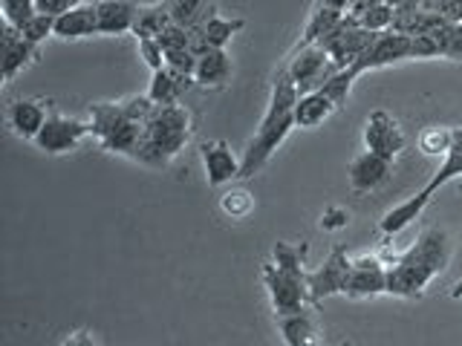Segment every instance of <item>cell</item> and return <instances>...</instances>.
<instances>
[{"mask_svg": "<svg viewBox=\"0 0 462 346\" xmlns=\"http://www.w3.org/2000/svg\"><path fill=\"white\" fill-rule=\"evenodd\" d=\"M159 43H162L165 52H177V50H188V29L171 23L162 35H159Z\"/></svg>", "mask_w": 462, "mask_h": 346, "instance_id": "74e56055", "label": "cell"}, {"mask_svg": "<svg viewBox=\"0 0 462 346\" xmlns=\"http://www.w3.org/2000/svg\"><path fill=\"white\" fill-rule=\"evenodd\" d=\"M197 64H199V58H197L191 50L165 52V67H168L171 72H177V76H188V78H194Z\"/></svg>", "mask_w": 462, "mask_h": 346, "instance_id": "d590c367", "label": "cell"}, {"mask_svg": "<svg viewBox=\"0 0 462 346\" xmlns=\"http://www.w3.org/2000/svg\"><path fill=\"white\" fill-rule=\"evenodd\" d=\"M451 148V130L448 127H425L419 133V150L428 156H445Z\"/></svg>", "mask_w": 462, "mask_h": 346, "instance_id": "4dcf8cb0", "label": "cell"}, {"mask_svg": "<svg viewBox=\"0 0 462 346\" xmlns=\"http://www.w3.org/2000/svg\"><path fill=\"white\" fill-rule=\"evenodd\" d=\"M274 266L292 274H307V245H292V242H274L272 249Z\"/></svg>", "mask_w": 462, "mask_h": 346, "instance_id": "83f0119b", "label": "cell"}, {"mask_svg": "<svg viewBox=\"0 0 462 346\" xmlns=\"http://www.w3.org/2000/svg\"><path fill=\"white\" fill-rule=\"evenodd\" d=\"M199 156H202V168H206V179L211 187H223L231 179H240L243 159H237L235 150H231L223 139L206 141L199 148Z\"/></svg>", "mask_w": 462, "mask_h": 346, "instance_id": "7c38bea8", "label": "cell"}, {"mask_svg": "<svg viewBox=\"0 0 462 346\" xmlns=\"http://www.w3.org/2000/svg\"><path fill=\"white\" fill-rule=\"evenodd\" d=\"M171 23L173 21H171V14H168L165 0H162V4H153V6H142L139 18H136V26H134V35H136V41L139 38H159Z\"/></svg>", "mask_w": 462, "mask_h": 346, "instance_id": "484cf974", "label": "cell"}, {"mask_svg": "<svg viewBox=\"0 0 462 346\" xmlns=\"http://www.w3.org/2000/svg\"><path fill=\"white\" fill-rule=\"evenodd\" d=\"M396 260H404V263H419L430 271L442 274L448 269V260H451V242H448V234L439 228H425L422 234L416 237V242L408 251L393 254Z\"/></svg>", "mask_w": 462, "mask_h": 346, "instance_id": "30bf717a", "label": "cell"}, {"mask_svg": "<svg viewBox=\"0 0 462 346\" xmlns=\"http://www.w3.org/2000/svg\"><path fill=\"white\" fill-rule=\"evenodd\" d=\"M122 105V110H125V115L130 122H136V124H148V119L156 113V105L151 101V96L144 93V96H130V98H125V101H119Z\"/></svg>", "mask_w": 462, "mask_h": 346, "instance_id": "836d02e7", "label": "cell"}, {"mask_svg": "<svg viewBox=\"0 0 462 346\" xmlns=\"http://www.w3.org/2000/svg\"><path fill=\"white\" fill-rule=\"evenodd\" d=\"M338 107L332 105V101L321 93H300L298 105H295V127H303V130H312L318 124H324L332 113H336Z\"/></svg>", "mask_w": 462, "mask_h": 346, "instance_id": "7402d4cb", "label": "cell"}, {"mask_svg": "<svg viewBox=\"0 0 462 346\" xmlns=\"http://www.w3.org/2000/svg\"><path fill=\"white\" fill-rule=\"evenodd\" d=\"M346 223H350V214H346L344 208H338V205H329V208L321 214V228H324V231H338V228H344Z\"/></svg>", "mask_w": 462, "mask_h": 346, "instance_id": "ab89813d", "label": "cell"}, {"mask_svg": "<svg viewBox=\"0 0 462 346\" xmlns=\"http://www.w3.org/2000/svg\"><path fill=\"white\" fill-rule=\"evenodd\" d=\"M283 69H286V76L295 81L298 93L321 90V86L329 81L332 72H338V67L332 64L327 50L318 47V43H298V50L289 55Z\"/></svg>", "mask_w": 462, "mask_h": 346, "instance_id": "3957f363", "label": "cell"}, {"mask_svg": "<svg viewBox=\"0 0 462 346\" xmlns=\"http://www.w3.org/2000/svg\"><path fill=\"white\" fill-rule=\"evenodd\" d=\"M411 58H442V50L430 35H413L411 38Z\"/></svg>", "mask_w": 462, "mask_h": 346, "instance_id": "f35d334b", "label": "cell"}, {"mask_svg": "<svg viewBox=\"0 0 462 346\" xmlns=\"http://www.w3.org/2000/svg\"><path fill=\"white\" fill-rule=\"evenodd\" d=\"M375 4H384V0H350V9H346V12H350V14H361L367 6H375Z\"/></svg>", "mask_w": 462, "mask_h": 346, "instance_id": "7bdbcfd3", "label": "cell"}, {"mask_svg": "<svg viewBox=\"0 0 462 346\" xmlns=\"http://www.w3.org/2000/svg\"><path fill=\"white\" fill-rule=\"evenodd\" d=\"M64 346H96V343L90 338V332H72V335L64 341Z\"/></svg>", "mask_w": 462, "mask_h": 346, "instance_id": "b9f144b4", "label": "cell"}, {"mask_svg": "<svg viewBox=\"0 0 462 346\" xmlns=\"http://www.w3.org/2000/svg\"><path fill=\"white\" fill-rule=\"evenodd\" d=\"M171 21L182 29H206V23L217 14V6L211 0H165Z\"/></svg>", "mask_w": 462, "mask_h": 346, "instance_id": "ffe728a7", "label": "cell"}, {"mask_svg": "<svg viewBox=\"0 0 462 346\" xmlns=\"http://www.w3.org/2000/svg\"><path fill=\"white\" fill-rule=\"evenodd\" d=\"M87 35H98V14L96 4H79L69 12L55 18V38L61 41H79Z\"/></svg>", "mask_w": 462, "mask_h": 346, "instance_id": "e0dca14e", "label": "cell"}, {"mask_svg": "<svg viewBox=\"0 0 462 346\" xmlns=\"http://www.w3.org/2000/svg\"><path fill=\"white\" fill-rule=\"evenodd\" d=\"M278 329L286 346H321V329L315 323L312 309H300L278 317Z\"/></svg>", "mask_w": 462, "mask_h": 346, "instance_id": "ac0fdd59", "label": "cell"}, {"mask_svg": "<svg viewBox=\"0 0 462 346\" xmlns=\"http://www.w3.org/2000/svg\"><path fill=\"white\" fill-rule=\"evenodd\" d=\"M21 35H23L26 41H32V43H38V47H41V43L47 41L50 35H55V18H52V14L38 12L35 18L21 29Z\"/></svg>", "mask_w": 462, "mask_h": 346, "instance_id": "e575fe53", "label": "cell"}, {"mask_svg": "<svg viewBox=\"0 0 462 346\" xmlns=\"http://www.w3.org/2000/svg\"><path fill=\"white\" fill-rule=\"evenodd\" d=\"M136 47H139V58H144V64L151 67V72L165 69V50H162V43H159V38H139Z\"/></svg>", "mask_w": 462, "mask_h": 346, "instance_id": "8d00e7d4", "label": "cell"}, {"mask_svg": "<svg viewBox=\"0 0 462 346\" xmlns=\"http://www.w3.org/2000/svg\"><path fill=\"white\" fill-rule=\"evenodd\" d=\"M358 23L370 29V32H387V29H393V6L387 4H375V6H367L361 14H356Z\"/></svg>", "mask_w": 462, "mask_h": 346, "instance_id": "1f68e13d", "label": "cell"}, {"mask_svg": "<svg viewBox=\"0 0 462 346\" xmlns=\"http://www.w3.org/2000/svg\"><path fill=\"white\" fill-rule=\"evenodd\" d=\"M220 208L231 220H243V216H249L254 211V199L249 191H226L220 199Z\"/></svg>", "mask_w": 462, "mask_h": 346, "instance_id": "d6a6232c", "label": "cell"}, {"mask_svg": "<svg viewBox=\"0 0 462 346\" xmlns=\"http://www.w3.org/2000/svg\"><path fill=\"white\" fill-rule=\"evenodd\" d=\"M188 139H191V113L182 105L156 107L148 124L142 127V139L134 159L148 168H165L185 148Z\"/></svg>", "mask_w": 462, "mask_h": 346, "instance_id": "7a4b0ae2", "label": "cell"}, {"mask_svg": "<svg viewBox=\"0 0 462 346\" xmlns=\"http://www.w3.org/2000/svg\"><path fill=\"white\" fill-rule=\"evenodd\" d=\"M350 271H353V257H346L344 245H336L321 266H318L315 271H307L310 303H321L324 297L344 295L346 280H350Z\"/></svg>", "mask_w": 462, "mask_h": 346, "instance_id": "5b68a950", "label": "cell"}, {"mask_svg": "<svg viewBox=\"0 0 462 346\" xmlns=\"http://www.w3.org/2000/svg\"><path fill=\"white\" fill-rule=\"evenodd\" d=\"M231 78V58L226 50H208L199 58L194 81L199 86H226V81Z\"/></svg>", "mask_w": 462, "mask_h": 346, "instance_id": "603a6c76", "label": "cell"}, {"mask_svg": "<svg viewBox=\"0 0 462 346\" xmlns=\"http://www.w3.org/2000/svg\"><path fill=\"white\" fill-rule=\"evenodd\" d=\"M430 191L428 187H422L416 196H411V199H404V202H399V205H393L390 208L382 220H379V231L384 237H396V234H402L404 228H408L413 220H419L422 216V211L428 208V202H430Z\"/></svg>", "mask_w": 462, "mask_h": 346, "instance_id": "d6986e66", "label": "cell"}, {"mask_svg": "<svg viewBox=\"0 0 462 346\" xmlns=\"http://www.w3.org/2000/svg\"><path fill=\"white\" fill-rule=\"evenodd\" d=\"M387 6H393V9H399V6H404V4H411V0H384Z\"/></svg>", "mask_w": 462, "mask_h": 346, "instance_id": "f6af8a7d", "label": "cell"}, {"mask_svg": "<svg viewBox=\"0 0 462 346\" xmlns=\"http://www.w3.org/2000/svg\"><path fill=\"white\" fill-rule=\"evenodd\" d=\"M0 12H4V23L23 29L38 14V4L35 0H0Z\"/></svg>", "mask_w": 462, "mask_h": 346, "instance_id": "f546056e", "label": "cell"}, {"mask_svg": "<svg viewBox=\"0 0 462 346\" xmlns=\"http://www.w3.org/2000/svg\"><path fill=\"white\" fill-rule=\"evenodd\" d=\"M404 58H411V35H402V32H393V29H387V32H379L373 38L367 52L361 55L350 69L356 72V76H361V72L382 69V67H390L396 61H404Z\"/></svg>", "mask_w": 462, "mask_h": 346, "instance_id": "52a82bcc", "label": "cell"}, {"mask_svg": "<svg viewBox=\"0 0 462 346\" xmlns=\"http://www.w3.org/2000/svg\"><path fill=\"white\" fill-rule=\"evenodd\" d=\"M197 81L188 78V76H177V72H171L168 67L165 69H156L151 76V86H148V96L156 107H165V105H177L180 96L185 90H191Z\"/></svg>", "mask_w": 462, "mask_h": 346, "instance_id": "44dd1931", "label": "cell"}, {"mask_svg": "<svg viewBox=\"0 0 462 346\" xmlns=\"http://www.w3.org/2000/svg\"><path fill=\"white\" fill-rule=\"evenodd\" d=\"M344 14L341 9H332V6H318L312 9L310 14V21L307 26H303V35H300V43H321L332 29H336L341 21H344Z\"/></svg>", "mask_w": 462, "mask_h": 346, "instance_id": "d4e9b609", "label": "cell"}, {"mask_svg": "<svg viewBox=\"0 0 462 346\" xmlns=\"http://www.w3.org/2000/svg\"><path fill=\"white\" fill-rule=\"evenodd\" d=\"M38 58V43L26 41L21 29L4 23V35H0V67H4V81H14L21 69H26Z\"/></svg>", "mask_w": 462, "mask_h": 346, "instance_id": "5bb4252c", "label": "cell"}, {"mask_svg": "<svg viewBox=\"0 0 462 346\" xmlns=\"http://www.w3.org/2000/svg\"><path fill=\"white\" fill-rule=\"evenodd\" d=\"M358 76L356 72L346 67V69H338V72H332L329 76V81L321 86V93L332 101L336 107H344L346 105V98H350V90H353V81H356Z\"/></svg>", "mask_w": 462, "mask_h": 346, "instance_id": "f1b7e54d", "label": "cell"}, {"mask_svg": "<svg viewBox=\"0 0 462 346\" xmlns=\"http://www.w3.org/2000/svg\"><path fill=\"white\" fill-rule=\"evenodd\" d=\"M437 278H439L437 271H430L419 263H404V260H396V257L387 260V295H393V297H408V300L422 297L425 288Z\"/></svg>", "mask_w": 462, "mask_h": 346, "instance_id": "9c48e42d", "label": "cell"}, {"mask_svg": "<svg viewBox=\"0 0 462 346\" xmlns=\"http://www.w3.org/2000/svg\"><path fill=\"white\" fill-rule=\"evenodd\" d=\"M390 173H393V159H384L379 153H358L350 168H346V179H350V187L358 194H370L375 187H382Z\"/></svg>", "mask_w": 462, "mask_h": 346, "instance_id": "4fadbf2b", "label": "cell"}, {"mask_svg": "<svg viewBox=\"0 0 462 346\" xmlns=\"http://www.w3.org/2000/svg\"><path fill=\"white\" fill-rule=\"evenodd\" d=\"M87 136H93L90 122H79V119H67L61 113H50V119L38 133L35 144H38V150L55 156V153L76 150Z\"/></svg>", "mask_w": 462, "mask_h": 346, "instance_id": "8992f818", "label": "cell"}, {"mask_svg": "<svg viewBox=\"0 0 462 346\" xmlns=\"http://www.w3.org/2000/svg\"><path fill=\"white\" fill-rule=\"evenodd\" d=\"M318 6H332V9L346 12V9H350V0H318Z\"/></svg>", "mask_w": 462, "mask_h": 346, "instance_id": "ee69618b", "label": "cell"}, {"mask_svg": "<svg viewBox=\"0 0 462 346\" xmlns=\"http://www.w3.org/2000/svg\"><path fill=\"white\" fill-rule=\"evenodd\" d=\"M445 58H451V61H462V23H457L451 43H448V50H445Z\"/></svg>", "mask_w": 462, "mask_h": 346, "instance_id": "60d3db41", "label": "cell"}, {"mask_svg": "<svg viewBox=\"0 0 462 346\" xmlns=\"http://www.w3.org/2000/svg\"><path fill=\"white\" fill-rule=\"evenodd\" d=\"M245 26L243 18H223V14H214L206 23V41L211 50H226V43L235 38L240 29Z\"/></svg>", "mask_w": 462, "mask_h": 346, "instance_id": "4316f807", "label": "cell"}, {"mask_svg": "<svg viewBox=\"0 0 462 346\" xmlns=\"http://www.w3.org/2000/svg\"><path fill=\"white\" fill-rule=\"evenodd\" d=\"M47 119H50V113L43 107V101L38 98H21L9 107V127L23 141H35L43 124H47Z\"/></svg>", "mask_w": 462, "mask_h": 346, "instance_id": "2e32d148", "label": "cell"}, {"mask_svg": "<svg viewBox=\"0 0 462 346\" xmlns=\"http://www.w3.org/2000/svg\"><path fill=\"white\" fill-rule=\"evenodd\" d=\"M451 295H454V297H462V280H459V283L454 286V292H451Z\"/></svg>", "mask_w": 462, "mask_h": 346, "instance_id": "bcb514c9", "label": "cell"}, {"mask_svg": "<svg viewBox=\"0 0 462 346\" xmlns=\"http://www.w3.org/2000/svg\"><path fill=\"white\" fill-rule=\"evenodd\" d=\"M130 119L125 115L122 105H107V101H101V105H90V127H93V136L98 141H107L116 130L125 127Z\"/></svg>", "mask_w": 462, "mask_h": 346, "instance_id": "cb8c5ba5", "label": "cell"}, {"mask_svg": "<svg viewBox=\"0 0 462 346\" xmlns=\"http://www.w3.org/2000/svg\"><path fill=\"white\" fill-rule=\"evenodd\" d=\"M298 86L295 81L286 76V69H281L272 81V96H269V107L260 119L257 133L252 136L249 148L243 153V170L240 179H249L254 173H260L266 165L272 153L286 141V136L295 130V105H298Z\"/></svg>", "mask_w": 462, "mask_h": 346, "instance_id": "6da1fadb", "label": "cell"}, {"mask_svg": "<svg viewBox=\"0 0 462 346\" xmlns=\"http://www.w3.org/2000/svg\"><path fill=\"white\" fill-rule=\"evenodd\" d=\"M263 283H266V292L272 300V309L278 317L307 309V303H310L307 274H292V271L278 269L274 263H266L263 266Z\"/></svg>", "mask_w": 462, "mask_h": 346, "instance_id": "277c9868", "label": "cell"}, {"mask_svg": "<svg viewBox=\"0 0 462 346\" xmlns=\"http://www.w3.org/2000/svg\"><path fill=\"white\" fill-rule=\"evenodd\" d=\"M387 292V263L375 254H361L353 257V271L346 280L344 295L361 300V297H375Z\"/></svg>", "mask_w": 462, "mask_h": 346, "instance_id": "ba28073f", "label": "cell"}, {"mask_svg": "<svg viewBox=\"0 0 462 346\" xmlns=\"http://www.w3.org/2000/svg\"><path fill=\"white\" fill-rule=\"evenodd\" d=\"M139 4L136 0H96V14H98V35H125L134 32L136 18H139Z\"/></svg>", "mask_w": 462, "mask_h": 346, "instance_id": "9a60e30c", "label": "cell"}, {"mask_svg": "<svg viewBox=\"0 0 462 346\" xmlns=\"http://www.w3.org/2000/svg\"><path fill=\"white\" fill-rule=\"evenodd\" d=\"M365 148L384 159H396L404 150V133L396 119L384 110H375L365 124Z\"/></svg>", "mask_w": 462, "mask_h": 346, "instance_id": "8fae6325", "label": "cell"}, {"mask_svg": "<svg viewBox=\"0 0 462 346\" xmlns=\"http://www.w3.org/2000/svg\"><path fill=\"white\" fill-rule=\"evenodd\" d=\"M341 346H350V343H341Z\"/></svg>", "mask_w": 462, "mask_h": 346, "instance_id": "7dc6e473", "label": "cell"}]
</instances>
